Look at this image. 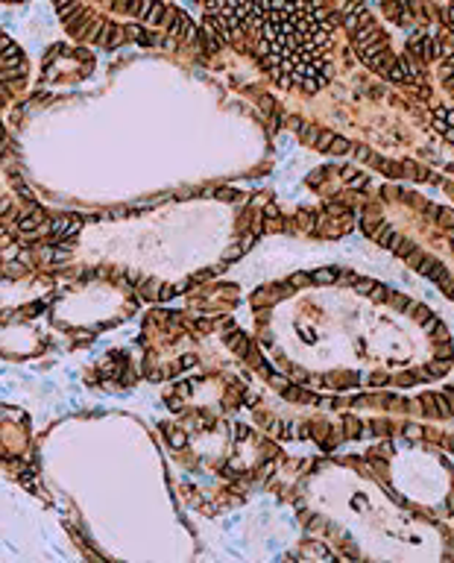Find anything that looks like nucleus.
I'll return each mask as SVG.
<instances>
[{"label":"nucleus","mask_w":454,"mask_h":563,"mask_svg":"<svg viewBox=\"0 0 454 563\" xmlns=\"http://www.w3.org/2000/svg\"><path fill=\"white\" fill-rule=\"evenodd\" d=\"M226 343H229V346H232L240 358H246V355H249V337H246L243 331H238L235 326H229V328H226Z\"/></svg>","instance_id":"nucleus-2"},{"label":"nucleus","mask_w":454,"mask_h":563,"mask_svg":"<svg viewBox=\"0 0 454 563\" xmlns=\"http://www.w3.org/2000/svg\"><path fill=\"white\" fill-rule=\"evenodd\" d=\"M308 279H311V276H302V273H299V276H293V284H305Z\"/></svg>","instance_id":"nucleus-23"},{"label":"nucleus","mask_w":454,"mask_h":563,"mask_svg":"<svg viewBox=\"0 0 454 563\" xmlns=\"http://www.w3.org/2000/svg\"><path fill=\"white\" fill-rule=\"evenodd\" d=\"M428 373H431V375H443V373H449V361H434V364L428 367Z\"/></svg>","instance_id":"nucleus-10"},{"label":"nucleus","mask_w":454,"mask_h":563,"mask_svg":"<svg viewBox=\"0 0 454 563\" xmlns=\"http://www.w3.org/2000/svg\"><path fill=\"white\" fill-rule=\"evenodd\" d=\"M126 32H129V38H132V41H138V44H155V38H152L144 26H138V23H132Z\"/></svg>","instance_id":"nucleus-3"},{"label":"nucleus","mask_w":454,"mask_h":563,"mask_svg":"<svg viewBox=\"0 0 454 563\" xmlns=\"http://www.w3.org/2000/svg\"><path fill=\"white\" fill-rule=\"evenodd\" d=\"M217 197H220V200H238L240 194H238V191H232V188H223V191H217Z\"/></svg>","instance_id":"nucleus-17"},{"label":"nucleus","mask_w":454,"mask_h":563,"mask_svg":"<svg viewBox=\"0 0 454 563\" xmlns=\"http://www.w3.org/2000/svg\"><path fill=\"white\" fill-rule=\"evenodd\" d=\"M349 147H352V144H349L346 138H337V135H334L328 150H331V156H343V153H349Z\"/></svg>","instance_id":"nucleus-5"},{"label":"nucleus","mask_w":454,"mask_h":563,"mask_svg":"<svg viewBox=\"0 0 454 563\" xmlns=\"http://www.w3.org/2000/svg\"><path fill=\"white\" fill-rule=\"evenodd\" d=\"M372 287H375V279H358V284H355L358 293H369Z\"/></svg>","instance_id":"nucleus-12"},{"label":"nucleus","mask_w":454,"mask_h":563,"mask_svg":"<svg viewBox=\"0 0 454 563\" xmlns=\"http://www.w3.org/2000/svg\"><path fill=\"white\" fill-rule=\"evenodd\" d=\"M369 296H372V302H384V299H387V287L375 282V287L369 290Z\"/></svg>","instance_id":"nucleus-8"},{"label":"nucleus","mask_w":454,"mask_h":563,"mask_svg":"<svg viewBox=\"0 0 454 563\" xmlns=\"http://www.w3.org/2000/svg\"><path fill=\"white\" fill-rule=\"evenodd\" d=\"M196 328H199V331H208V328H211V323H208V320H199V323H196Z\"/></svg>","instance_id":"nucleus-21"},{"label":"nucleus","mask_w":454,"mask_h":563,"mask_svg":"<svg viewBox=\"0 0 454 563\" xmlns=\"http://www.w3.org/2000/svg\"><path fill=\"white\" fill-rule=\"evenodd\" d=\"M411 314H413V317H416L419 323H425V320L431 317V311H428V305H416V308L411 305Z\"/></svg>","instance_id":"nucleus-9"},{"label":"nucleus","mask_w":454,"mask_h":563,"mask_svg":"<svg viewBox=\"0 0 454 563\" xmlns=\"http://www.w3.org/2000/svg\"><path fill=\"white\" fill-rule=\"evenodd\" d=\"M76 59H82V62H88V59H91V53H88V50H76Z\"/></svg>","instance_id":"nucleus-19"},{"label":"nucleus","mask_w":454,"mask_h":563,"mask_svg":"<svg viewBox=\"0 0 454 563\" xmlns=\"http://www.w3.org/2000/svg\"><path fill=\"white\" fill-rule=\"evenodd\" d=\"M164 434L170 437V446H173V449H182V446H185V440H188L182 431H176V428H170V425H164Z\"/></svg>","instance_id":"nucleus-4"},{"label":"nucleus","mask_w":454,"mask_h":563,"mask_svg":"<svg viewBox=\"0 0 454 563\" xmlns=\"http://www.w3.org/2000/svg\"><path fill=\"white\" fill-rule=\"evenodd\" d=\"M232 434H235L238 440H246V437H249V428H246V425H232Z\"/></svg>","instance_id":"nucleus-16"},{"label":"nucleus","mask_w":454,"mask_h":563,"mask_svg":"<svg viewBox=\"0 0 454 563\" xmlns=\"http://www.w3.org/2000/svg\"><path fill=\"white\" fill-rule=\"evenodd\" d=\"M164 26H167V32L176 35V38H196V26H194V21H191L182 9H170V21H167Z\"/></svg>","instance_id":"nucleus-1"},{"label":"nucleus","mask_w":454,"mask_h":563,"mask_svg":"<svg viewBox=\"0 0 454 563\" xmlns=\"http://www.w3.org/2000/svg\"><path fill=\"white\" fill-rule=\"evenodd\" d=\"M443 135H446V138L454 144V126H446V132H443Z\"/></svg>","instance_id":"nucleus-24"},{"label":"nucleus","mask_w":454,"mask_h":563,"mask_svg":"<svg viewBox=\"0 0 454 563\" xmlns=\"http://www.w3.org/2000/svg\"><path fill=\"white\" fill-rule=\"evenodd\" d=\"M264 214H267V217H276V214H279V209H276V206H273V203H270V206H267V211H264Z\"/></svg>","instance_id":"nucleus-20"},{"label":"nucleus","mask_w":454,"mask_h":563,"mask_svg":"<svg viewBox=\"0 0 454 563\" xmlns=\"http://www.w3.org/2000/svg\"><path fill=\"white\" fill-rule=\"evenodd\" d=\"M419 434H422V431H419L416 425H408V437H419Z\"/></svg>","instance_id":"nucleus-22"},{"label":"nucleus","mask_w":454,"mask_h":563,"mask_svg":"<svg viewBox=\"0 0 454 563\" xmlns=\"http://www.w3.org/2000/svg\"><path fill=\"white\" fill-rule=\"evenodd\" d=\"M311 279H317L320 284H328V282L337 279V270H314V273H311Z\"/></svg>","instance_id":"nucleus-6"},{"label":"nucleus","mask_w":454,"mask_h":563,"mask_svg":"<svg viewBox=\"0 0 454 563\" xmlns=\"http://www.w3.org/2000/svg\"><path fill=\"white\" fill-rule=\"evenodd\" d=\"M3 144H6V129L0 126V147H3Z\"/></svg>","instance_id":"nucleus-25"},{"label":"nucleus","mask_w":454,"mask_h":563,"mask_svg":"<svg viewBox=\"0 0 454 563\" xmlns=\"http://www.w3.org/2000/svg\"><path fill=\"white\" fill-rule=\"evenodd\" d=\"M425 408H428L431 417H437V414H440V411H437V396H425Z\"/></svg>","instance_id":"nucleus-15"},{"label":"nucleus","mask_w":454,"mask_h":563,"mask_svg":"<svg viewBox=\"0 0 454 563\" xmlns=\"http://www.w3.org/2000/svg\"><path fill=\"white\" fill-rule=\"evenodd\" d=\"M393 253H396L399 258H408V256L413 253V241H399V247H396Z\"/></svg>","instance_id":"nucleus-7"},{"label":"nucleus","mask_w":454,"mask_h":563,"mask_svg":"<svg viewBox=\"0 0 454 563\" xmlns=\"http://www.w3.org/2000/svg\"><path fill=\"white\" fill-rule=\"evenodd\" d=\"M355 156H358V162H367V159H369V147H358Z\"/></svg>","instance_id":"nucleus-18"},{"label":"nucleus","mask_w":454,"mask_h":563,"mask_svg":"<svg viewBox=\"0 0 454 563\" xmlns=\"http://www.w3.org/2000/svg\"><path fill=\"white\" fill-rule=\"evenodd\" d=\"M437 328H440V320H437V317H434V314H431V317H428V320H425V331H428V334H434V331H437Z\"/></svg>","instance_id":"nucleus-14"},{"label":"nucleus","mask_w":454,"mask_h":563,"mask_svg":"<svg viewBox=\"0 0 454 563\" xmlns=\"http://www.w3.org/2000/svg\"><path fill=\"white\" fill-rule=\"evenodd\" d=\"M440 223H443L446 229H454V211L443 209V211H440Z\"/></svg>","instance_id":"nucleus-13"},{"label":"nucleus","mask_w":454,"mask_h":563,"mask_svg":"<svg viewBox=\"0 0 454 563\" xmlns=\"http://www.w3.org/2000/svg\"><path fill=\"white\" fill-rule=\"evenodd\" d=\"M411 299L408 296H393V308H399V311H411Z\"/></svg>","instance_id":"nucleus-11"}]
</instances>
